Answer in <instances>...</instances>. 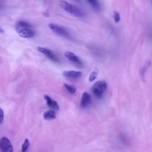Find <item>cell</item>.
Masks as SVG:
<instances>
[{
  "label": "cell",
  "instance_id": "8",
  "mask_svg": "<svg viewBox=\"0 0 152 152\" xmlns=\"http://www.w3.org/2000/svg\"><path fill=\"white\" fill-rule=\"evenodd\" d=\"M44 98L47 103L48 106L53 110H58L60 109L58 103L55 100L51 99L48 95H45Z\"/></svg>",
  "mask_w": 152,
  "mask_h": 152
},
{
  "label": "cell",
  "instance_id": "18",
  "mask_svg": "<svg viewBox=\"0 0 152 152\" xmlns=\"http://www.w3.org/2000/svg\"><path fill=\"white\" fill-rule=\"evenodd\" d=\"M4 32V31L2 28H1V27H0V33H3Z\"/></svg>",
  "mask_w": 152,
  "mask_h": 152
},
{
  "label": "cell",
  "instance_id": "14",
  "mask_svg": "<svg viewBox=\"0 0 152 152\" xmlns=\"http://www.w3.org/2000/svg\"><path fill=\"white\" fill-rule=\"evenodd\" d=\"M30 146V142L28 139H25L24 143L22 144V152H26L27 149Z\"/></svg>",
  "mask_w": 152,
  "mask_h": 152
},
{
  "label": "cell",
  "instance_id": "5",
  "mask_svg": "<svg viewBox=\"0 0 152 152\" xmlns=\"http://www.w3.org/2000/svg\"><path fill=\"white\" fill-rule=\"evenodd\" d=\"M0 149L2 152H13L11 143L7 137H3L0 140Z\"/></svg>",
  "mask_w": 152,
  "mask_h": 152
},
{
  "label": "cell",
  "instance_id": "1",
  "mask_svg": "<svg viewBox=\"0 0 152 152\" xmlns=\"http://www.w3.org/2000/svg\"><path fill=\"white\" fill-rule=\"evenodd\" d=\"M15 29L18 35L23 38H32L36 35L32 26L24 21H20L17 23Z\"/></svg>",
  "mask_w": 152,
  "mask_h": 152
},
{
  "label": "cell",
  "instance_id": "13",
  "mask_svg": "<svg viewBox=\"0 0 152 152\" xmlns=\"http://www.w3.org/2000/svg\"><path fill=\"white\" fill-rule=\"evenodd\" d=\"M64 86L65 87V88L67 89V90L69 93L72 94H74L76 92V88L73 85L64 83Z\"/></svg>",
  "mask_w": 152,
  "mask_h": 152
},
{
  "label": "cell",
  "instance_id": "10",
  "mask_svg": "<svg viewBox=\"0 0 152 152\" xmlns=\"http://www.w3.org/2000/svg\"><path fill=\"white\" fill-rule=\"evenodd\" d=\"M82 73L80 71H64L63 72V76L67 78H79L81 76Z\"/></svg>",
  "mask_w": 152,
  "mask_h": 152
},
{
  "label": "cell",
  "instance_id": "17",
  "mask_svg": "<svg viewBox=\"0 0 152 152\" xmlns=\"http://www.w3.org/2000/svg\"><path fill=\"white\" fill-rule=\"evenodd\" d=\"M4 121V112L3 109L0 108V124L3 122Z\"/></svg>",
  "mask_w": 152,
  "mask_h": 152
},
{
  "label": "cell",
  "instance_id": "19",
  "mask_svg": "<svg viewBox=\"0 0 152 152\" xmlns=\"http://www.w3.org/2000/svg\"><path fill=\"white\" fill-rule=\"evenodd\" d=\"M0 6H1V5H0Z\"/></svg>",
  "mask_w": 152,
  "mask_h": 152
},
{
  "label": "cell",
  "instance_id": "6",
  "mask_svg": "<svg viewBox=\"0 0 152 152\" xmlns=\"http://www.w3.org/2000/svg\"><path fill=\"white\" fill-rule=\"evenodd\" d=\"M37 49L40 52L44 54L47 58H48L51 61H52L55 62H59V59L57 57V55H55V53H53L51 50H49V49H48L46 48L41 47H38Z\"/></svg>",
  "mask_w": 152,
  "mask_h": 152
},
{
  "label": "cell",
  "instance_id": "2",
  "mask_svg": "<svg viewBox=\"0 0 152 152\" xmlns=\"http://www.w3.org/2000/svg\"><path fill=\"white\" fill-rule=\"evenodd\" d=\"M60 5L65 11L76 17H85L86 16V13L85 11L75 5L69 3L65 1H60Z\"/></svg>",
  "mask_w": 152,
  "mask_h": 152
},
{
  "label": "cell",
  "instance_id": "12",
  "mask_svg": "<svg viewBox=\"0 0 152 152\" xmlns=\"http://www.w3.org/2000/svg\"><path fill=\"white\" fill-rule=\"evenodd\" d=\"M92 7L96 10H99L101 9V5L98 1H95V0H92V1H87Z\"/></svg>",
  "mask_w": 152,
  "mask_h": 152
},
{
  "label": "cell",
  "instance_id": "16",
  "mask_svg": "<svg viewBox=\"0 0 152 152\" xmlns=\"http://www.w3.org/2000/svg\"><path fill=\"white\" fill-rule=\"evenodd\" d=\"M114 18L115 23H118L120 21V15L118 12L117 11L114 12Z\"/></svg>",
  "mask_w": 152,
  "mask_h": 152
},
{
  "label": "cell",
  "instance_id": "7",
  "mask_svg": "<svg viewBox=\"0 0 152 152\" xmlns=\"http://www.w3.org/2000/svg\"><path fill=\"white\" fill-rule=\"evenodd\" d=\"M65 57L71 62L72 63H74V64H76L77 65H81L82 62L81 60L77 56L76 54L74 53L70 52V51H67L65 52Z\"/></svg>",
  "mask_w": 152,
  "mask_h": 152
},
{
  "label": "cell",
  "instance_id": "15",
  "mask_svg": "<svg viewBox=\"0 0 152 152\" xmlns=\"http://www.w3.org/2000/svg\"><path fill=\"white\" fill-rule=\"evenodd\" d=\"M98 75V69H95L89 76V81H94L96 78V77H97Z\"/></svg>",
  "mask_w": 152,
  "mask_h": 152
},
{
  "label": "cell",
  "instance_id": "4",
  "mask_svg": "<svg viewBox=\"0 0 152 152\" xmlns=\"http://www.w3.org/2000/svg\"><path fill=\"white\" fill-rule=\"evenodd\" d=\"M48 26L51 29V30L55 33L62 37L68 38L70 37V33H69L65 29H64V27L54 23H50Z\"/></svg>",
  "mask_w": 152,
  "mask_h": 152
},
{
  "label": "cell",
  "instance_id": "9",
  "mask_svg": "<svg viewBox=\"0 0 152 152\" xmlns=\"http://www.w3.org/2000/svg\"><path fill=\"white\" fill-rule=\"evenodd\" d=\"M91 101V96L87 92H85L83 93L80 105L82 108H85L89 105Z\"/></svg>",
  "mask_w": 152,
  "mask_h": 152
},
{
  "label": "cell",
  "instance_id": "11",
  "mask_svg": "<svg viewBox=\"0 0 152 152\" xmlns=\"http://www.w3.org/2000/svg\"><path fill=\"white\" fill-rule=\"evenodd\" d=\"M44 118L46 120H52L56 118V113L52 109L47 110L44 114Z\"/></svg>",
  "mask_w": 152,
  "mask_h": 152
},
{
  "label": "cell",
  "instance_id": "3",
  "mask_svg": "<svg viewBox=\"0 0 152 152\" xmlns=\"http://www.w3.org/2000/svg\"><path fill=\"white\" fill-rule=\"evenodd\" d=\"M107 88V84L103 81H98L93 85L92 90L96 98H101Z\"/></svg>",
  "mask_w": 152,
  "mask_h": 152
}]
</instances>
